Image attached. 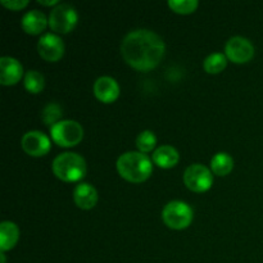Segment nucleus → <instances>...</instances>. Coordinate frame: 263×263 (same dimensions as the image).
<instances>
[{
    "instance_id": "obj_1",
    "label": "nucleus",
    "mask_w": 263,
    "mask_h": 263,
    "mask_svg": "<svg viewBox=\"0 0 263 263\" xmlns=\"http://www.w3.org/2000/svg\"><path fill=\"white\" fill-rule=\"evenodd\" d=\"M166 45L159 35L149 30L128 32L121 44V54L126 63L138 71L156 68L164 57Z\"/></svg>"
},
{
    "instance_id": "obj_2",
    "label": "nucleus",
    "mask_w": 263,
    "mask_h": 263,
    "mask_svg": "<svg viewBox=\"0 0 263 263\" xmlns=\"http://www.w3.org/2000/svg\"><path fill=\"white\" fill-rule=\"evenodd\" d=\"M118 174L130 182H143L152 175L153 164L146 154L140 152L123 153L117 161Z\"/></svg>"
},
{
    "instance_id": "obj_3",
    "label": "nucleus",
    "mask_w": 263,
    "mask_h": 263,
    "mask_svg": "<svg viewBox=\"0 0 263 263\" xmlns=\"http://www.w3.org/2000/svg\"><path fill=\"white\" fill-rule=\"evenodd\" d=\"M53 172L62 181H80L86 175V162L77 153H62L54 159Z\"/></svg>"
},
{
    "instance_id": "obj_4",
    "label": "nucleus",
    "mask_w": 263,
    "mask_h": 263,
    "mask_svg": "<svg viewBox=\"0 0 263 263\" xmlns=\"http://www.w3.org/2000/svg\"><path fill=\"white\" fill-rule=\"evenodd\" d=\"M51 139L54 143L63 148L77 145L84 138V128L79 122L72 120L59 121L50 127Z\"/></svg>"
},
{
    "instance_id": "obj_5",
    "label": "nucleus",
    "mask_w": 263,
    "mask_h": 263,
    "mask_svg": "<svg viewBox=\"0 0 263 263\" xmlns=\"http://www.w3.org/2000/svg\"><path fill=\"white\" fill-rule=\"evenodd\" d=\"M163 222L174 230L186 229L193 221V210L187 203L181 200H172L164 205L162 211Z\"/></svg>"
},
{
    "instance_id": "obj_6",
    "label": "nucleus",
    "mask_w": 263,
    "mask_h": 263,
    "mask_svg": "<svg viewBox=\"0 0 263 263\" xmlns=\"http://www.w3.org/2000/svg\"><path fill=\"white\" fill-rule=\"evenodd\" d=\"M79 15L76 9L69 4H58L49 15V26L58 33H68L76 27Z\"/></svg>"
},
{
    "instance_id": "obj_7",
    "label": "nucleus",
    "mask_w": 263,
    "mask_h": 263,
    "mask_svg": "<svg viewBox=\"0 0 263 263\" xmlns=\"http://www.w3.org/2000/svg\"><path fill=\"white\" fill-rule=\"evenodd\" d=\"M184 182L192 192H207L213 184L212 172L203 164H190L184 172Z\"/></svg>"
},
{
    "instance_id": "obj_8",
    "label": "nucleus",
    "mask_w": 263,
    "mask_h": 263,
    "mask_svg": "<svg viewBox=\"0 0 263 263\" xmlns=\"http://www.w3.org/2000/svg\"><path fill=\"white\" fill-rule=\"evenodd\" d=\"M226 57L234 63H247L254 55V46L251 41L241 36H234L226 43Z\"/></svg>"
},
{
    "instance_id": "obj_9",
    "label": "nucleus",
    "mask_w": 263,
    "mask_h": 263,
    "mask_svg": "<svg viewBox=\"0 0 263 263\" xmlns=\"http://www.w3.org/2000/svg\"><path fill=\"white\" fill-rule=\"evenodd\" d=\"M37 51L48 62H57L63 57L64 44L59 36L54 33H45L37 43Z\"/></svg>"
},
{
    "instance_id": "obj_10",
    "label": "nucleus",
    "mask_w": 263,
    "mask_h": 263,
    "mask_svg": "<svg viewBox=\"0 0 263 263\" xmlns=\"http://www.w3.org/2000/svg\"><path fill=\"white\" fill-rule=\"evenodd\" d=\"M50 139L41 131H28L22 138V148L28 156H45L50 151Z\"/></svg>"
},
{
    "instance_id": "obj_11",
    "label": "nucleus",
    "mask_w": 263,
    "mask_h": 263,
    "mask_svg": "<svg viewBox=\"0 0 263 263\" xmlns=\"http://www.w3.org/2000/svg\"><path fill=\"white\" fill-rule=\"evenodd\" d=\"M23 74L22 64L12 57H3L0 59V82L2 85H14Z\"/></svg>"
},
{
    "instance_id": "obj_12",
    "label": "nucleus",
    "mask_w": 263,
    "mask_h": 263,
    "mask_svg": "<svg viewBox=\"0 0 263 263\" xmlns=\"http://www.w3.org/2000/svg\"><path fill=\"white\" fill-rule=\"evenodd\" d=\"M94 94L100 102L112 103L120 95V86L117 81L109 76H103L95 81Z\"/></svg>"
},
{
    "instance_id": "obj_13",
    "label": "nucleus",
    "mask_w": 263,
    "mask_h": 263,
    "mask_svg": "<svg viewBox=\"0 0 263 263\" xmlns=\"http://www.w3.org/2000/svg\"><path fill=\"white\" fill-rule=\"evenodd\" d=\"M73 200L81 210H91L98 202L97 189L87 182H81L74 187Z\"/></svg>"
},
{
    "instance_id": "obj_14",
    "label": "nucleus",
    "mask_w": 263,
    "mask_h": 263,
    "mask_svg": "<svg viewBox=\"0 0 263 263\" xmlns=\"http://www.w3.org/2000/svg\"><path fill=\"white\" fill-rule=\"evenodd\" d=\"M49 20L40 10H30L22 18V28L30 35H39L48 26Z\"/></svg>"
},
{
    "instance_id": "obj_15",
    "label": "nucleus",
    "mask_w": 263,
    "mask_h": 263,
    "mask_svg": "<svg viewBox=\"0 0 263 263\" xmlns=\"http://www.w3.org/2000/svg\"><path fill=\"white\" fill-rule=\"evenodd\" d=\"M179 152L171 145H162L154 151L153 161L161 168H172L179 162Z\"/></svg>"
},
{
    "instance_id": "obj_16",
    "label": "nucleus",
    "mask_w": 263,
    "mask_h": 263,
    "mask_svg": "<svg viewBox=\"0 0 263 263\" xmlns=\"http://www.w3.org/2000/svg\"><path fill=\"white\" fill-rule=\"evenodd\" d=\"M20 238V230L17 225L10 221H4L0 225V251L2 253L10 251L17 244Z\"/></svg>"
},
{
    "instance_id": "obj_17",
    "label": "nucleus",
    "mask_w": 263,
    "mask_h": 263,
    "mask_svg": "<svg viewBox=\"0 0 263 263\" xmlns=\"http://www.w3.org/2000/svg\"><path fill=\"white\" fill-rule=\"evenodd\" d=\"M234 159L228 153H217L211 161V168L217 176H226L233 171Z\"/></svg>"
},
{
    "instance_id": "obj_18",
    "label": "nucleus",
    "mask_w": 263,
    "mask_h": 263,
    "mask_svg": "<svg viewBox=\"0 0 263 263\" xmlns=\"http://www.w3.org/2000/svg\"><path fill=\"white\" fill-rule=\"evenodd\" d=\"M226 64H228V57H226V54L213 53L204 59L203 67H204L205 72L215 74L223 71L226 68Z\"/></svg>"
},
{
    "instance_id": "obj_19",
    "label": "nucleus",
    "mask_w": 263,
    "mask_h": 263,
    "mask_svg": "<svg viewBox=\"0 0 263 263\" xmlns=\"http://www.w3.org/2000/svg\"><path fill=\"white\" fill-rule=\"evenodd\" d=\"M44 76L37 71H28L25 76V87L32 94H37L44 89Z\"/></svg>"
},
{
    "instance_id": "obj_20",
    "label": "nucleus",
    "mask_w": 263,
    "mask_h": 263,
    "mask_svg": "<svg viewBox=\"0 0 263 263\" xmlns=\"http://www.w3.org/2000/svg\"><path fill=\"white\" fill-rule=\"evenodd\" d=\"M157 144V138L154 135V133L146 130L143 133L139 134V136L136 138V146L141 151V153H148L154 149Z\"/></svg>"
},
{
    "instance_id": "obj_21",
    "label": "nucleus",
    "mask_w": 263,
    "mask_h": 263,
    "mask_svg": "<svg viewBox=\"0 0 263 263\" xmlns=\"http://www.w3.org/2000/svg\"><path fill=\"white\" fill-rule=\"evenodd\" d=\"M170 8L179 14H190L198 8L197 0H170Z\"/></svg>"
},
{
    "instance_id": "obj_22",
    "label": "nucleus",
    "mask_w": 263,
    "mask_h": 263,
    "mask_svg": "<svg viewBox=\"0 0 263 263\" xmlns=\"http://www.w3.org/2000/svg\"><path fill=\"white\" fill-rule=\"evenodd\" d=\"M62 116V108L55 103H50L46 105L43 110V120L46 125L54 126L59 122V118Z\"/></svg>"
},
{
    "instance_id": "obj_23",
    "label": "nucleus",
    "mask_w": 263,
    "mask_h": 263,
    "mask_svg": "<svg viewBox=\"0 0 263 263\" xmlns=\"http://www.w3.org/2000/svg\"><path fill=\"white\" fill-rule=\"evenodd\" d=\"M2 4L7 7L8 9L12 10H21L25 7H27L28 2L27 0H2Z\"/></svg>"
},
{
    "instance_id": "obj_24",
    "label": "nucleus",
    "mask_w": 263,
    "mask_h": 263,
    "mask_svg": "<svg viewBox=\"0 0 263 263\" xmlns=\"http://www.w3.org/2000/svg\"><path fill=\"white\" fill-rule=\"evenodd\" d=\"M39 3H40V4H43V5H58L59 3L57 2V0H49V2H44V0H39Z\"/></svg>"
},
{
    "instance_id": "obj_25",
    "label": "nucleus",
    "mask_w": 263,
    "mask_h": 263,
    "mask_svg": "<svg viewBox=\"0 0 263 263\" xmlns=\"http://www.w3.org/2000/svg\"><path fill=\"white\" fill-rule=\"evenodd\" d=\"M0 259H2V263H5V256H4V253L0 254Z\"/></svg>"
}]
</instances>
